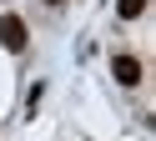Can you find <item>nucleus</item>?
<instances>
[{
  "label": "nucleus",
  "mask_w": 156,
  "mask_h": 141,
  "mask_svg": "<svg viewBox=\"0 0 156 141\" xmlns=\"http://www.w3.org/2000/svg\"><path fill=\"white\" fill-rule=\"evenodd\" d=\"M0 45L5 50H25V20L20 15H0Z\"/></svg>",
  "instance_id": "1"
},
{
  "label": "nucleus",
  "mask_w": 156,
  "mask_h": 141,
  "mask_svg": "<svg viewBox=\"0 0 156 141\" xmlns=\"http://www.w3.org/2000/svg\"><path fill=\"white\" fill-rule=\"evenodd\" d=\"M141 10H146V0H116V15L121 20H136Z\"/></svg>",
  "instance_id": "3"
},
{
  "label": "nucleus",
  "mask_w": 156,
  "mask_h": 141,
  "mask_svg": "<svg viewBox=\"0 0 156 141\" xmlns=\"http://www.w3.org/2000/svg\"><path fill=\"white\" fill-rule=\"evenodd\" d=\"M45 5H61V0H45Z\"/></svg>",
  "instance_id": "4"
},
{
  "label": "nucleus",
  "mask_w": 156,
  "mask_h": 141,
  "mask_svg": "<svg viewBox=\"0 0 156 141\" xmlns=\"http://www.w3.org/2000/svg\"><path fill=\"white\" fill-rule=\"evenodd\" d=\"M111 76L121 81V86H141V60L136 56H116L111 60Z\"/></svg>",
  "instance_id": "2"
}]
</instances>
